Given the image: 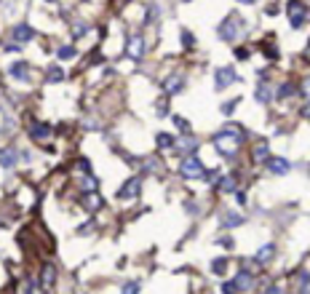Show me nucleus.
Returning a JSON list of instances; mask_svg holds the SVG:
<instances>
[{
  "instance_id": "obj_1",
  "label": "nucleus",
  "mask_w": 310,
  "mask_h": 294,
  "mask_svg": "<svg viewBox=\"0 0 310 294\" xmlns=\"http://www.w3.org/2000/svg\"><path fill=\"white\" fill-rule=\"evenodd\" d=\"M243 137H246V131L241 126H235V123H225V128L219 134H214V147H217L222 155H233L235 152V147H241L243 145Z\"/></svg>"
},
{
  "instance_id": "obj_13",
  "label": "nucleus",
  "mask_w": 310,
  "mask_h": 294,
  "mask_svg": "<svg viewBox=\"0 0 310 294\" xmlns=\"http://www.w3.org/2000/svg\"><path fill=\"white\" fill-rule=\"evenodd\" d=\"M11 35H14V40H16V43H30V40L35 38V30H32L30 25H16Z\"/></svg>"
},
{
  "instance_id": "obj_21",
  "label": "nucleus",
  "mask_w": 310,
  "mask_h": 294,
  "mask_svg": "<svg viewBox=\"0 0 310 294\" xmlns=\"http://www.w3.org/2000/svg\"><path fill=\"white\" fill-rule=\"evenodd\" d=\"M46 80H49V83H59V80H64V70L56 67V64H51L49 73H46Z\"/></svg>"
},
{
  "instance_id": "obj_37",
  "label": "nucleus",
  "mask_w": 310,
  "mask_h": 294,
  "mask_svg": "<svg viewBox=\"0 0 310 294\" xmlns=\"http://www.w3.org/2000/svg\"><path fill=\"white\" fill-rule=\"evenodd\" d=\"M222 291H235V284H233V281H225V284H222Z\"/></svg>"
},
{
  "instance_id": "obj_24",
  "label": "nucleus",
  "mask_w": 310,
  "mask_h": 294,
  "mask_svg": "<svg viewBox=\"0 0 310 294\" xmlns=\"http://www.w3.org/2000/svg\"><path fill=\"white\" fill-rule=\"evenodd\" d=\"M155 142H158L161 150H171L174 147V137L171 134H158V137H155Z\"/></svg>"
},
{
  "instance_id": "obj_10",
  "label": "nucleus",
  "mask_w": 310,
  "mask_h": 294,
  "mask_svg": "<svg viewBox=\"0 0 310 294\" xmlns=\"http://www.w3.org/2000/svg\"><path fill=\"white\" fill-rule=\"evenodd\" d=\"M16 161H19L16 147H3V150H0V166H3V169H14Z\"/></svg>"
},
{
  "instance_id": "obj_4",
  "label": "nucleus",
  "mask_w": 310,
  "mask_h": 294,
  "mask_svg": "<svg viewBox=\"0 0 310 294\" xmlns=\"http://www.w3.org/2000/svg\"><path fill=\"white\" fill-rule=\"evenodd\" d=\"M305 19H307V8L302 0H292L289 3V21H292V27L294 30H300L305 25Z\"/></svg>"
},
{
  "instance_id": "obj_2",
  "label": "nucleus",
  "mask_w": 310,
  "mask_h": 294,
  "mask_svg": "<svg viewBox=\"0 0 310 294\" xmlns=\"http://www.w3.org/2000/svg\"><path fill=\"white\" fill-rule=\"evenodd\" d=\"M241 35H243V19H241V16L230 14V16L219 25V38H222V40L235 43L238 38H241Z\"/></svg>"
},
{
  "instance_id": "obj_5",
  "label": "nucleus",
  "mask_w": 310,
  "mask_h": 294,
  "mask_svg": "<svg viewBox=\"0 0 310 294\" xmlns=\"http://www.w3.org/2000/svg\"><path fill=\"white\" fill-rule=\"evenodd\" d=\"M142 190V176H131V179L118 190V201H128V198H137Z\"/></svg>"
},
{
  "instance_id": "obj_32",
  "label": "nucleus",
  "mask_w": 310,
  "mask_h": 294,
  "mask_svg": "<svg viewBox=\"0 0 310 294\" xmlns=\"http://www.w3.org/2000/svg\"><path fill=\"white\" fill-rule=\"evenodd\" d=\"M123 291L126 294H137L139 291V281H128V284H123Z\"/></svg>"
},
{
  "instance_id": "obj_36",
  "label": "nucleus",
  "mask_w": 310,
  "mask_h": 294,
  "mask_svg": "<svg viewBox=\"0 0 310 294\" xmlns=\"http://www.w3.org/2000/svg\"><path fill=\"white\" fill-rule=\"evenodd\" d=\"M94 230V222H86V225H80V235H86V233H91Z\"/></svg>"
},
{
  "instance_id": "obj_22",
  "label": "nucleus",
  "mask_w": 310,
  "mask_h": 294,
  "mask_svg": "<svg viewBox=\"0 0 310 294\" xmlns=\"http://www.w3.org/2000/svg\"><path fill=\"white\" fill-rule=\"evenodd\" d=\"M211 273H217V276L228 273V257H217V260H211Z\"/></svg>"
},
{
  "instance_id": "obj_7",
  "label": "nucleus",
  "mask_w": 310,
  "mask_h": 294,
  "mask_svg": "<svg viewBox=\"0 0 310 294\" xmlns=\"http://www.w3.org/2000/svg\"><path fill=\"white\" fill-rule=\"evenodd\" d=\"M214 75H217V83H214L217 88H225V86H230V83H235V80H238V75H235L233 67H219Z\"/></svg>"
},
{
  "instance_id": "obj_26",
  "label": "nucleus",
  "mask_w": 310,
  "mask_h": 294,
  "mask_svg": "<svg viewBox=\"0 0 310 294\" xmlns=\"http://www.w3.org/2000/svg\"><path fill=\"white\" fill-rule=\"evenodd\" d=\"M174 126L180 128V131H185V134H190V121H185L182 115H174Z\"/></svg>"
},
{
  "instance_id": "obj_18",
  "label": "nucleus",
  "mask_w": 310,
  "mask_h": 294,
  "mask_svg": "<svg viewBox=\"0 0 310 294\" xmlns=\"http://www.w3.org/2000/svg\"><path fill=\"white\" fill-rule=\"evenodd\" d=\"M235 176H222V179L217 182V190L219 193H225V195H228V193H235Z\"/></svg>"
},
{
  "instance_id": "obj_16",
  "label": "nucleus",
  "mask_w": 310,
  "mask_h": 294,
  "mask_svg": "<svg viewBox=\"0 0 310 294\" xmlns=\"http://www.w3.org/2000/svg\"><path fill=\"white\" fill-rule=\"evenodd\" d=\"M83 206H86L88 211H97V209H102V195H97V193L86 190V195H83Z\"/></svg>"
},
{
  "instance_id": "obj_38",
  "label": "nucleus",
  "mask_w": 310,
  "mask_h": 294,
  "mask_svg": "<svg viewBox=\"0 0 310 294\" xmlns=\"http://www.w3.org/2000/svg\"><path fill=\"white\" fill-rule=\"evenodd\" d=\"M219 243H222V246H228V252H230V249H233V246H235V243H233V238H222Z\"/></svg>"
},
{
  "instance_id": "obj_33",
  "label": "nucleus",
  "mask_w": 310,
  "mask_h": 294,
  "mask_svg": "<svg viewBox=\"0 0 310 294\" xmlns=\"http://www.w3.org/2000/svg\"><path fill=\"white\" fill-rule=\"evenodd\" d=\"M158 115H169V99H163V102H158Z\"/></svg>"
},
{
  "instance_id": "obj_31",
  "label": "nucleus",
  "mask_w": 310,
  "mask_h": 294,
  "mask_svg": "<svg viewBox=\"0 0 310 294\" xmlns=\"http://www.w3.org/2000/svg\"><path fill=\"white\" fill-rule=\"evenodd\" d=\"M73 32H75V38H83V35L88 32V25H86V21H80V25L73 27Z\"/></svg>"
},
{
  "instance_id": "obj_19",
  "label": "nucleus",
  "mask_w": 310,
  "mask_h": 294,
  "mask_svg": "<svg viewBox=\"0 0 310 294\" xmlns=\"http://www.w3.org/2000/svg\"><path fill=\"white\" fill-rule=\"evenodd\" d=\"M254 97H257V102H262V104H265V102H270V97H273V91H270V86L265 83V80H262V83L257 86V91H254Z\"/></svg>"
},
{
  "instance_id": "obj_23",
  "label": "nucleus",
  "mask_w": 310,
  "mask_h": 294,
  "mask_svg": "<svg viewBox=\"0 0 310 294\" xmlns=\"http://www.w3.org/2000/svg\"><path fill=\"white\" fill-rule=\"evenodd\" d=\"M198 150V142L193 137H187V139H182V145H180V152H185V155H193V152Z\"/></svg>"
},
{
  "instance_id": "obj_29",
  "label": "nucleus",
  "mask_w": 310,
  "mask_h": 294,
  "mask_svg": "<svg viewBox=\"0 0 310 294\" xmlns=\"http://www.w3.org/2000/svg\"><path fill=\"white\" fill-rule=\"evenodd\" d=\"M182 46H185V49H193V46H195V38H193V32H182Z\"/></svg>"
},
{
  "instance_id": "obj_8",
  "label": "nucleus",
  "mask_w": 310,
  "mask_h": 294,
  "mask_svg": "<svg viewBox=\"0 0 310 294\" xmlns=\"http://www.w3.org/2000/svg\"><path fill=\"white\" fill-rule=\"evenodd\" d=\"M265 166H268V171H273V174H289L292 171V163L286 161V158H265Z\"/></svg>"
},
{
  "instance_id": "obj_6",
  "label": "nucleus",
  "mask_w": 310,
  "mask_h": 294,
  "mask_svg": "<svg viewBox=\"0 0 310 294\" xmlns=\"http://www.w3.org/2000/svg\"><path fill=\"white\" fill-rule=\"evenodd\" d=\"M134 62H139L142 56H145V38L142 35H131L128 38V51H126Z\"/></svg>"
},
{
  "instance_id": "obj_20",
  "label": "nucleus",
  "mask_w": 310,
  "mask_h": 294,
  "mask_svg": "<svg viewBox=\"0 0 310 294\" xmlns=\"http://www.w3.org/2000/svg\"><path fill=\"white\" fill-rule=\"evenodd\" d=\"M241 222H243L241 214H235V211H228V214L222 217V228H238Z\"/></svg>"
},
{
  "instance_id": "obj_25",
  "label": "nucleus",
  "mask_w": 310,
  "mask_h": 294,
  "mask_svg": "<svg viewBox=\"0 0 310 294\" xmlns=\"http://www.w3.org/2000/svg\"><path fill=\"white\" fill-rule=\"evenodd\" d=\"M268 155H270V145H257V147H254V161H257V163H265Z\"/></svg>"
},
{
  "instance_id": "obj_34",
  "label": "nucleus",
  "mask_w": 310,
  "mask_h": 294,
  "mask_svg": "<svg viewBox=\"0 0 310 294\" xmlns=\"http://www.w3.org/2000/svg\"><path fill=\"white\" fill-rule=\"evenodd\" d=\"M235 104H238L235 99H233V102H225V104H222V112H225V115H230V112L235 110Z\"/></svg>"
},
{
  "instance_id": "obj_9",
  "label": "nucleus",
  "mask_w": 310,
  "mask_h": 294,
  "mask_svg": "<svg viewBox=\"0 0 310 294\" xmlns=\"http://www.w3.org/2000/svg\"><path fill=\"white\" fill-rule=\"evenodd\" d=\"M233 284H235V291H249L254 286V278L249 270H238V276L233 278Z\"/></svg>"
},
{
  "instance_id": "obj_39",
  "label": "nucleus",
  "mask_w": 310,
  "mask_h": 294,
  "mask_svg": "<svg viewBox=\"0 0 310 294\" xmlns=\"http://www.w3.org/2000/svg\"><path fill=\"white\" fill-rule=\"evenodd\" d=\"M235 54H238V59H249V51H246V49H238Z\"/></svg>"
},
{
  "instance_id": "obj_35",
  "label": "nucleus",
  "mask_w": 310,
  "mask_h": 294,
  "mask_svg": "<svg viewBox=\"0 0 310 294\" xmlns=\"http://www.w3.org/2000/svg\"><path fill=\"white\" fill-rule=\"evenodd\" d=\"M94 187H97V179H91V176H86V179H83V190H94Z\"/></svg>"
},
{
  "instance_id": "obj_28",
  "label": "nucleus",
  "mask_w": 310,
  "mask_h": 294,
  "mask_svg": "<svg viewBox=\"0 0 310 294\" xmlns=\"http://www.w3.org/2000/svg\"><path fill=\"white\" fill-rule=\"evenodd\" d=\"M56 56L59 59H73L75 56V49H73V46H62V49L56 51Z\"/></svg>"
},
{
  "instance_id": "obj_30",
  "label": "nucleus",
  "mask_w": 310,
  "mask_h": 294,
  "mask_svg": "<svg viewBox=\"0 0 310 294\" xmlns=\"http://www.w3.org/2000/svg\"><path fill=\"white\" fill-rule=\"evenodd\" d=\"M155 19H158V6H150L147 8V16H145V25H152Z\"/></svg>"
},
{
  "instance_id": "obj_17",
  "label": "nucleus",
  "mask_w": 310,
  "mask_h": 294,
  "mask_svg": "<svg viewBox=\"0 0 310 294\" xmlns=\"http://www.w3.org/2000/svg\"><path fill=\"white\" fill-rule=\"evenodd\" d=\"M49 134H51V126L49 123H32L30 126V137L32 139H46Z\"/></svg>"
},
{
  "instance_id": "obj_40",
  "label": "nucleus",
  "mask_w": 310,
  "mask_h": 294,
  "mask_svg": "<svg viewBox=\"0 0 310 294\" xmlns=\"http://www.w3.org/2000/svg\"><path fill=\"white\" fill-rule=\"evenodd\" d=\"M238 3H243V6H252V3H257V0H238Z\"/></svg>"
},
{
  "instance_id": "obj_11",
  "label": "nucleus",
  "mask_w": 310,
  "mask_h": 294,
  "mask_svg": "<svg viewBox=\"0 0 310 294\" xmlns=\"http://www.w3.org/2000/svg\"><path fill=\"white\" fill-rule=\"evenodd\" d=\"M40 286L43 289H54L56 286V267L54 265H43V270H40Z\"/></svg>"
},
{
  "instance_id": "obj_15",
  "label": "nucleus",
  "mask_w": 310,
  "mask_h": 294,
  "mask_svg": "<svg viewBox=\"0 0 310 294\" xmlns=\"http://www.w3.org/2000/svg\"><path fill=\"white\" fill-rule=\"evenodd\" d=\"M273 254H276V246L273 243H265L262 249L254 254V262H259V265H268L270 260H273Z\"/></svg>"
},
{
  "instance_id": "obj_14",
  "label": "nucleus",
  "mask_w": 310,
  "mask_h": 294,
  "mask_svg": "<svg viewBox=\"0 0 310 294\" xmlns=\"http://www.w3.org/2000/svg\"><path fill=\"white\" fill-rule=\"evenodd\" d=\"M185 88V78L182 75H169L163 80V91L166 94H176V91H182Z\"/></svg>"
},
{
  "instance_id": "obj_3",
  "label": "nucleus",
  "mask_w": 310,
  "mask_h": 294,
  "mask_svg": "<svg viewBox=\"0 0 310 294\" xmlns=\"http://www.w3.org/2000/svg\"><path fill=\"white\" fill-rule=\"evenodd\" d=\"M180 174L185 176V179H195V176L204 174V163H201L195 155H185L182 166H180Z\"/></svg>"
},
{
  "instance_id": "obj_27",
  "label": "nucleus",
  "mask_w": 310,
  "mask_h": 294,
  "mask_svg": "<svg viewBox=\"0 0 310 294\" xmlns=\"http://www.w3.org/2000/svg\"><path fill=\"white\" fill-rule=\"evenodd\" d=\"M286 97H294V83H283L278 88V99H286Z\"/></svg>"
},
{
  "instance_id": "obj_12",
  "label": "nucleus",
  "mask_w": 310,
  "mask_h": 294,
  "mask_svg": "<svg viewBox=\"0 0 310 294\" xmlns=\"http://www.w3.org/2000/svg\"><path fill=\"white\" fill-rule=\"evenodd\" d=\"M8 75L14 80H30V64L27 62H14L8 67Z\"/></svg>"
}]
</instances>
